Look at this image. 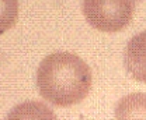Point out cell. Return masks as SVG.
<instances>
[{
	"label": "cell",
	"instance_id": "6da1fadb",
	"mask_svg": "<svg viewBox=\"0 0 146 120\" xmlns=\"http://www.w3.org/2000/svg\"><path fill=\"white\" fill-rule=\"evenodd\" d=\"M91 70L70 52L48 54L36 71V87L44 99L55 106H72L86 99L91 88Z\"/></svg>",
	"mask_w": 146,
	"mask_h": 120
},
{
	"label": "cell",
	"instance_id": "7a4b0ae2",
	"mask_svg": "<svg viewBox=\"0 0 146 120\" xmlns=\"http://www.w3.org/2000/svg\"><path fill=\"white\" fill-rule=\"evenodd\" d=\"M83 14L93 28L103 32H118L131 22L133 0H83Z\"/></svg>",
	"mask_w": 146,
	"mask_h": 120
},
{
	"label": "cell",
	"instance_id": "3957f363",
	"mask_svg": "<svg viewBox=\"0 0 146 120\" xmlns=\"http://www.w3.org/2000/svg\"><path fill=\"white\" fill-rule=\"evenodd\" d=\"M124 66L132 78L146 83V31L132 36L127 43Z\"/></svg>",
	"mask_w": 146,
	"mask_h": 120
},
{
	"label": "cell",
	"instance_id": "277c9868",
	"mask_svg": "<svg viewBox=\"0 0 146 120\" xmlns=\"http://www.w3.org/2000/svg\"><path fill=\"white\" fill-rule=\"evenodd\" d=\"M114 113L117 120H146V94L125 95L117 102Z\"/></svg>",
	"mask_w": 146,
	"mask_h": 120
},
{
	"label": "cell",
	"instance_id": "5b68a950",
	"mask_svg": "<svg viewBox=\"0 0 146 120\" xmlns=\"http://www.w3.org/2000/svg\"><path fill=\"white\" fill-rule=\"evenodd\" d=\"M4 120H58L51 108L38 101H27L16 105Z\"/></svg>",
	"mask_w": 146,
	"mask_h": 120
},
{
	"label": "cell",
	"instance_id": "8992f818",
	"mask_svg": "<svg viewBox=\"0 0 146 120\" xmlns=\"http://www.w3.org/2000/svg\"><path fill=\"white\" fill-rule=\"evenodd\" d=\"M18 17V0H0V34L10 30Z\"/></svg>",
	"mask_w": 146,
	"mask_h": 120
}]
</instances>
